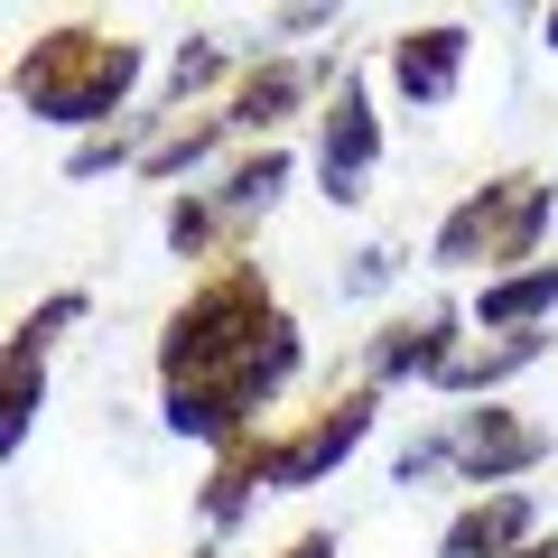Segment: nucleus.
Wrapping results in <instances>:
<instances>
[{
  "mask_svg": "<svg viewBox=\"0 0 558 558\" xmlns=\"http://www.w3.org/2000/svg\"><path fill=\"white\" fill-rule=\"evenodd\" d=\"M299 373H307V336L270 299V279L252 260H223L196 299L159 326V418L178 438L215 447V457L260 438V410Z\"/></svg>",
  "mask_w": 558,
  "mask_h": 558,
  "instance_id": "obj_1",
  "label": "nucleus"
},
{
  "mask_svg": "<svg viewBox=\"0 0 558 558\" xmlns=\"http://www.w3.org/2000/svg\"><path fill=\"white\" fill-rule=\"evenodd\" d=\"M10 94H20L28 121H47V131H121V112H131L140 94V38H121V28L102 20H57L38 28V47H28L20 65H10Z\"/></svg>",
  "mask_w": 558,
  "mask_h": 558,
  "instance_id": "obj_2",
  "label": "nucleus"
},
{
  "mask_svg": "<svg viewBox=\"0 0 558 558\" xmlns=\"http://www.w3.org/2000/svg\"><path fill=\"white\" fill-rule=\"evenodd\" d=\"M549 215H558V186L539 178V168H502V178H484L475 196L447 205V223H438V270H502V279L531 270Z\"/></svg>",
  "mask_w": 558,
  "mask_h": 558,
  "instance_id": "obj_3",
  "label": "nucleus"
},
{
  "mask_svg": "<svg viewBox=\"0 0 558 558\" xmlns=\"http://www.w3.org/2000/svg\"><path fill=\"white\" fill-rule=\"evenodd\" d=\"M363 438H373V391L326 400L317 418H299V428L260 438V494H307V484H326Z\"/></svg>",
  "mask_w": 558,
  "mask_h": 558,
  "instance_id": "obj_4",
  "label": "nucleus"
},
{
  "mask_svg": "<svg viewBox=\"0 0 558 558\" xmlns=\"http://www.w3.org/2000/svg\"><path fill=\"white\" fill-rule=\"evenodd\" d=\"M381 168V112H373V84L363 75H336V102L317 112V186L336 205H363Z\"/></svg>",
  "mask_w": 558,
  "mask_h": 558,
  "instance_id": "obj_5",
  "label": "nucleus"
},
{
  "mask_svg": "<svg viewBox=\"0 0 558 558\" xmlns=\"http://www.w3.org/2000/svg\"><path fill=\"white\" fill-rule=\"evenodd\" d=\"M447 447H457L465 484H502V494H512V475H531V465L549 457V428H539V418H512V410H465L457 428H447Z\"/></svg>",
  "mask_w": 558,
  "mask_h": 558,
  "instance_id": "obj_6",
  "label": "nucleus"
},
{
  "mask_svg": "<svg viewBox=\"0 0 558 558\" xmlns=\"http://www.w3.org/2000/svg\"><path fill=\"white\" fill-rule=\"evenodd\" d=\"M465 57H475V28H465V20H418V28H400V38H391V84H400V102H418V112L457 102Z\"/></svg>",
  "mask_w": 558,
  "mask_h": 558,
  "instance_id": "obj_7",
  "label": "nucleus"
},
{
  "mask_svg": "<svg viewBox=\"0 0 558 558\" xmlns=\"http://www.w3.org/2000/svg\"><path fill=\"white\" fill-rule=\"evenodd\" d=\"M457 326H465L457 307H428V317L381 326V336H373V381H447V363L465 354Z\"/></svg>",
  "mask_w": 558,
  "mask_h": 558,
  "instance_id": "obj_8",
  "label": "nucleus"
},
{
  "mask_svg": "<svg viewBox=\"0 0 558 558\" xmlns=\"http://www.w3.org/2000/svg\"><path fill=\"white\" fill-rule=\"evenodd\" d=\"M317 84H326V65L260 57V65H242V75H233V94H223V121H233V131H260V140H270L279 121H289L307 94H317Z\"/></svg>",
  "mask_w": 558,
  "mask_h": 558,
  "instance_id": "obj_9",
  "label": "nucleus"
},
{
  "mask_svg": "<svg viewBox=\"0 0 558 558\" xmlns=\"http://www.w3.org/2000/svg\"><path fill=\"white\" fill-rule=\"evenodd\" d=\"M521 539H539V502L531 494H475L457 521H447L438 558H512Z\"/></svg>",
  "mask_w": 558,
  "mask_h": 558,
  "instance_id": "obj_10",
  "label": "nucleus"
},
{
  "mask_svg": "<svg viewBox=\"0 0 558 558\" xmlns=\"http://www.w3.org/2000/svg\"><path fill=\"white\" fill-rule=\"evenodd\" d=\"M558 317V260H531V270L512 279H484V299H475V326L484 336H531V326Z\"/></svg>",
  "mask_w": 558,
  "mask_h": 558,
  "instance_id": "obj_11",
  "label": "nucleus"
},
{
  "mask_svg": "<svg viewBox=\"0 0 558 558\" xmlns=\"http://www.w3.org/2000/svg\"><path fill=\"white\" fill-rule=\"evenodd\" d=\"M38 400H47V344L10 336V344H0V457H20V447H28Z\"/></svg>",
  "mask_w": 558,
  "mask_h": 558,
  "instance_id": "obj_12",
  "label": "nucleus"
},
{
  "mask_svg": "<svg viewBox=\"0 0 558 558\" xmlns=\"http://www.w3.org/2000/svg\"><path fill=\"white\" fill-rule=\"evenodd\" d=\"M549 354V336H484V344H465L457 363H447V391H465V400H484V391H502L512 373H531V363Z\"/></svg>",
  "mask_w": 558,
  "mask_h": 558,
  "instance_id": "obj_13",
  "label": "nucleus"
},
{
  "mask_svg": "<svg viewBox=\"0 0 558 558\" xmlns=\"http://www.w3.org/2000/svg\"><path fill=\"white\" fill-rule=\"evenodd\" d=\"M279 186H289V149H279V140H260L252 159H233V168H223L215 205H223V223H242V215H270V205H279Z\"/></svg>",
  "mask_w": 558,
  "mask_h": 558,
  "instance_id": "obj_14",
  "label": "nucleus"
},
{
  "mask_svg": "<svg viewBox=\"0 0 558 558\" xmlns=\"http://www.w3.org/2000/svg\"><path fill=\"white\" fill-rule=\"evenodd\" d=\"M252 494H260V438H242V447H223L215 475H205V521L233 531V521L252 512Z\"/></svg>",
  "mask_w": 558,
  "mask_h": 558,
  "instance_id": "obj_15",
  "label": "nucleus"
},
{
  "mask_svg": "<svg viewBox=\"0 0 558 558\" xmlns=\"http://www.w3.org/2000/svg\"><path fill=\"white\" fill-rule=\"evenodd\" d=\"M223 131H233V121H223V112H205V121H186V131L149 140V159H140V168H149V178H186V168H196V159H205V149H215Z\"/></svg>",
  "mask_w": 558,
  "mask_h": 558,
  "instance_id": "obj_16",
  "label": "nucleus"
},
{
  "mask_svg": "<svg viewBox=\"0 0 558 558\" xmlns=\"http://www.w3.org/2000/svg\"><path fill=\"white\" fill-rule=\"evenodd\" d=\"M215 233H223V205L215 196H178V205H168V252H178V260H196Z\"/></svg>",
  "mask_w": 558,
  "mask_h": 558,
  "instance_id": "obj_17",
  "label": "nucleus"
},
{
  "mask_svg": "<svg viewBox=\"0 0 558 558\" xmlns=\"http://www.w3.org/2000/svg\"><path fill=\"white\" fill-rule=\"evenodd\" d=\"M121 159H149L131 121H121V131H94V140H75V159H65V178L84 186V178H102V168H121Z\"/></svg>",
  "mask_w": 558,
  "mask_h": 558,
  "instance_id": "obj_18",
  "label": "nucleus"
},
{
  "mask_svg": "<svg viewBox=\"0 0 558 558\" xmlns=\"http://www.w3.org/2000/svg\"><path fill=\"white\" fill-rule=\"evenodd\" d=\"M215 75H223V47H215V38H186V47H178V65H168V94L186 102V94H205Z\"/></svg>",
  "mask_w": 558,
  "mask_h": 558,
  "instance_id": "obj_19",
  "label": "nucleus"
},
{
  "mask_svg": "<svg viewBox=\"0 0 558 558\" xmlns=\"http://www.w3.org/2000/svg\"><path fill=\"white\" fill-rule=\"evenodd\" d=\"M428 465H457V447H447V438H418L410 457L391 465V475H400V484H418V475H428Z\"/></svg>",
  "mask_w": 558,
  "mask_h": 558,
  "instance_id": "obj_20",
  "label": "nucleus"
},
{
  "mask_svg": "<svg viewBox=\"0 0 558 558\" xmlns=\"http://www.w3.org/2000/svg\"><path fill=\"white\" fill-rule=\"evenodd\" d=\"M279 558H336V531H299V539H289Z\"/></svg>",
  "mask_w": 558,
  "mask_h": 558,
  "instance_id": "obj_21",
  "label": "nucleus"
},
{
  "mask_svg": "<svg viewBox=\"0 0 558 558\" xmlns=\"http://www.w3.org/2000/svg\"><path fill=\"white\" fill-rule=\"evenodd\" d=\"M512 558H558V531H539V539H521Z\"/></svg>",
  "mask_w": 558,
  "mask_h": 558,
  "instance_id": "obj_22",
  "label": "nucleus"
},
{
  "mask_svg": "<svg viewBox=\"0 0 558 558\" xmlns=\"http://www.w3.org/2000/svg\"><path fill=\"white\" fill-rule=\"evenodd\" d=\"M539 38H549V57H558V10H549V20H539Z\"/></svg>",
  "mask_w": 558,
  "mask_h": 558,
  "instance_id": "obj_23",
  "label": "nucleus"
},
{
  "mask_svg": "<svg viewBox=\"0 0 558 558\" xmlns=\"http://www.w3.org/2000/svg\"><path fill=\"white\" fill-rule=\"evenodd\" d=\"M196 558H215V549H196Z\"/></svg>",
  "mask_w": 558,
  "mask_h": 558,
  "instance_id": "obj_24",
  "label": "nucleus"
}]
</instances>
